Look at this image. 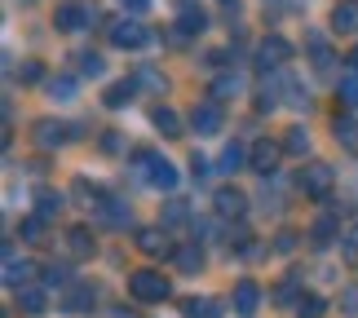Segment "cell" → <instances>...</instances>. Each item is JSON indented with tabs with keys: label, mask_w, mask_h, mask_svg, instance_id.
<instances>
[{
	"label": "cell",
	"mask_w": 358,
	"mask_h": 318,
	"mask_svg": "<svg viewBox=\"0 0 358 318\" xmlns=\"http://www.w3.org/2000/svg\"><path fill=\"white\" fill-rule=\"evenodd\" d=\"M45 93H49L53 102H71V98H76V80H71V75H53Z\"/></svg>",
	"instance_id": "obj_30"
},
{
	"label": "cell",
	"mask_w": 358,
	"mask_h": 318,
	"mask_svg": "<svg viewBox=\"0 0 358 318\" xmlns=\"http://www.w3.org/2000/svg\"><path fill=\"white\" fill-rule=\"evenodd\" d=\"M323 310H327V301H323L319 292H301V301H296V314H301V318H319Z\"/></svg>",
	"instance_id": "obj_32"
},
{
	"label": "cell",
	"mask_w": 358,
	"mask_h": 318,
	"mask_svg": "<svg viewBox=\"0 0 358 318\" xmlns=\"http://www.w3.org/2000/svg\"><path fill=\"white\" fill-rule=\"evenodd\" d=\"M120 5H124V9H129L133 18H137V13H146V9H150V0H120Z\"/></svg>",
	"instance_id": "obj_45"
},
{
	"label": "cell",
	"mask_w": 358,
	"mask_h": 318,
	"mask_svg": "<svg viewBox=\"0 0 358 318\" xmlns=\"http://www.w3.org/2000/svg\"><path fill=\"white\" fill-rule=\"evenodd\" d=\"M190 173H195V177H208V155H190Z\"/></svg>",
	"instance_id": "obj_44"
},
{
	"label": "cell",
	"mask_w": 358,
	"mask_h": 318,
	"mask_svg": "<svg viewBox=\"0 0 358 318\" xmlns=\"http://www.w3.org/2000/svg\"><path fill=\"white\" fill-rule=\"evenodd\" d=\"M336 93H341V102H345V106H358V75H345Z\"/></svg>",
	"instance_id": "obj_41"
},
{
	"label": "cell",
	"mask_w": 358,
	"mask_h": 318,
	"mask_svg": "<svg viewBox=\"0 0 358 318\" xmlns=\"http://www.w3.org/2000/svg\"><path fill=\"white\" fill-rule=\"evenodd\" d=\"M22 239L27 243H45V217H22Z\"/></svg>",
	"instance_id": "obj_34"
},
{
	"label": "cell",
	"mask_w": 358,
	"mask_h": 318,
	"mask_svg": "<svg viewBox=\"0 0 358 318\" xmlns=\"http://www.w3.org/2000/svg\"><path fill=\"white\" fill-rule=\"evenodd\" d=\"M292 301H301L296 296V279H287V283L274 287V305H292Z\"/></svg>",
	"instance_id": "obj_40"
},
{
	"label": "cell",
	"mask_w": 358,
	"mask_h": 318,
	"mask_svg": "<svg viewBox=\"0 0 358 318\" xmlns=\"http://www.w3.org/2000/svg\"><path fill=\"white\" fill-rule=\"evenodd\" d=\"M213 208H217V217H222V221H239L248 212V195H243L239 186H222L213 195Z\"/></svg>",
	"instance_id": "obj_8"
},
{
	"label": "cell",
	"mask_w": 358,
	"mask_h": 318,
	"mask_svg": "<svg viewBox=\"0 0 358 318\" xmlns=\"http://www.w3.org/2000/svg\"><path fill=\"white\" fill-rule=\"evenodd\" d=\"M332 234H336V217H319V221H314V226H310V243H332Z\"/></svg>",
	"instance_id": "obj_33"
},
{
	"label": "cell",
	"mask_w": 358,
	"mask_h": 318,
	"mask_svg": "<svg viewBox=\"0 0 358 318\" xmlns=\"http://www.w3.org/2000/svg\"><path fill=\"white\" fill-rule=\"evenodd\" d=\"M283 89H287V93H283V102H287V106H296V110H301V106H310V93H301V85H296L292 75H283Z\"/></svg>",
	"instance_id": "obj_35"
},
{
	"label": "cell",
	"mask_w": 358,
	"mask_h": 318,
	"mask_svg": "<svg viewBox=\"0 0 358 318\" xmlns=\"http://www.w3.org/2000/svg\"><path fill=\"white\" fill-rule=\"evenodd\" d=\"M292 243H296V234H292V230H283L279 239H274V247H279V252H287V247H292Z\"/></svg>",
	"instance_id": "obj_46"
},
{
	"label": "cell",
	"mask_w": 358,
	"mask_h": 318,
	"mask_svg": "<svg viewBox=\"0 0 358 318\" xmlns=\"http://www.w3.org/2000/svg\"><path fill=\"white\" fill-rule=\"evenodd\" d=\"M133 164L146 173V182L155 186V190H169V195L177 190V168H173V164L164 159V155H155V150H137V159H133Z\"/></svg>",
	"instance_id": "obj_2"
},
{
	"label": "cell",
	"mask_w": 358,
	"mask_h": 318,
	"mask_svg": "<svg viewBox=\"0 0 358 318\" xmlns=\"http://www.w3.org/2000/svg\"><path fill=\"white\" fill-rule=\"evenodd\" d=\"M248 155H252V150H248L243 142H226L222 159H217V168H222V173H239L243 164H248Z\"/></svg>",
	"instance_id": "obj_22"
},
{
	"label": "cell",
	"mask_w": 358,
	"mask_h": 318,
	"mask_svg": "<svg viewBox=\"0 0 358 318\" xmlns=\"http://www.w3.org/2000/svg\"><path fill=\"white\" fill-rule=\"evenodd\" d=\"M18 305H22L27 314H45V310H49V296L40 292V287H22V292H18Z\"/></svg>",
	"instance_id": "obj_29"
},
{
	"label": "cell",
	"mask_w": 358,
	"mask_h": 318,
	"mask_svg": "<svg viewBox=\"0 0 358 318\" xmlns=\"http://www.w3.org/2000/svg\"><path fill=\"white\" fill-rule=\"evenodd\" d=\"M203 27H208V18H203V9H195L190 5V0H182V22H177V31H203Z\"/></svg>",
	"instance_id": "obj_28"
},
{
	"label": "cell",
	"mask_w": 358,
	"mask_h": 318,
	"mask_svg": "<svg viewBox=\"0 0 358 318\" xmlns=\"http://www.w3.org/2000/svg\"><path fill=\"white\" fill-rule=\"evenodd\" d=\"M332 186H336V168L332 164H323V159H310L306 168H301V190H306L310 199H327L332 195Z\"/></svg>",
	"instance_id": "obj_3"
},
{
	"label": "cell",
	"mask_w": 358,
	"mask_h": 318,
	"mask_svg": "<svg viewBox=\"0 0 358 318\" xmlns=\"http://www.w3.org/2000/svg\"><path fill=\"white\" fill-rule=\"evenodd\" d=\"M111 45L115 49H146L150 45V31L137 18H120V22H111Z\"/></svg>",
	"instance_id": "obj_5"
},
{
	"label": "cell",
	"mask_w": 358,
	"mask_h": 318,
	"mask_svg": "<svg viewBox=\"0 0 358 318\" xmlns=\"http://www.w3.org/2000/svg\"><path fill=\"white\" fill-rule=\"evenodd\" d=\"M283 150H287V155H301V159H306V150H310V133H306V124H292V129H287Z\"/></svg>",
	"instance_id": "obj_27"
},
{
	"label": "cell",
	"mask_w": 358,
	"mask_h": 318,
	"mask_svg": "<svg viewBox=\"0 0 358 318\" xmlns=\"http://www.w3.org/2000/svg\"><path fill=\"white\" fill-rule=\"evenodd\" d=\"M222 5L230 9V13H235V18H239V0H222Z\"/></svg>",
	"instance_id": "obj_49"
},
{
	"label": "cell",
	"mask_w": 358,
	"mask_h": 318,
	"mask_svg": "<svg viewBox=\"0 0 358 318\" xmlns=\"http://www.w3.org/2000/svg\"><path fill=\"white\" fill-rule=\"evenodd\" d=\"M13 75H18V85H40V80H45V66H40V62L31 58V62H22Z\"/></svg>",
	"instance_id": "obj_36"
},
{
	"label": "cell",
	"mask_w": 358,
	"mask_h": 318,
	"mask_svg": "<svg viewBox=\"0 0 358 318\" xmlns=\"http://www.w3.org/2000/svg\"><path fill=\"white\" fill-rule=\"evenodd\" d=\"M186 217H190L186 199H169V203H164V221H186Z\"/></svg>",
	"instance_id": "obj_39"
},
{
	"label": "cell",
	"mask_w": 358,
	"mask_h": 318,
	"mask_svg": "<svg viewBox=\"0 0 358 318\" xmlns=\"http://www.w3.org/2000/svg\"><path fill=\"white\" fill-rule=\"evenodd\" d=\"M239 89H243V80H239V75H217V80H213V102H226V98H235Z\"/></svg>",
	"instance_id": "obj_31"
},
{
	"label": "cell",
	"mask_w": 358,
	"mask_h": 318,
	"mask_svg": "<svg viewBox=\"0 0 358 318\" xmlns=\"http://www.w3.org/2000/svg\"><path fill=\"white\" fill-rule=\"evenodd\" d=\"M332 31L336 36H358V0H341L332 9Z\"/></svg>",
	"instance_id": "obj_18"
},
{
	"label": "cell",
	"mask_w": 358,
	"mask_h": 318,
	"mask_svg": "<svg viewBox=\"0 0 358 318\" xmlns=\"http://www.w3.org/2000/svg\"><path fill=\"white\" fill-rule=\"evenodd\" d=\"M93 305H98V287L93 283H76L71 292L58 301V310H66V314H89Z\"/></svg>",
	"instance_id": "obj_13"
},
{
	"label": "cell",
	"mask_w": 358,
	"mask_h": 318,
	"mask_svg": "<svg viewBox=\"0 0 358 318\" xmlns=\"http://www.w3.org/2000/svg\"><path fill=\"white\" fill-rule=\"evenodd\" d=\"M279 155H283V142L261 137V142H252V155H248V164H252L257 173H274V168H279Z\"/></svg>",
	"instance_id": "obj_12"
},
{
	"label": "cell",
	"mask_w": 358,
	"mask_h": 318,
	"mask_svg": "<svg viewBox=\"0 0 358 318\" xmlns=\"http://www.w3.org/2000/svg\"><path fill=\"white\" fill-rule=\"evenodd\" d=\"M341 314L358 318V283H345V287H341Z\"/></svg>",
	"instance_id": "obj_37"
},
{
	"label": "cell",
	"mask_w": 358,
	"mask_h": 318,
	"mask_svg": "<svg viewBox=\"0 0 358 318\" xmlns=\"http://www.w3.org/2000/svg\"><path fill=\"white\" fill-rule=\"evenodd\" d=\"M66 279H71V266H49L45 270V283L53 287V283H66Z\"/></svg>",
	"instance_id": "obj_43"
},
{
	"label": "cell",
	"mask_w": 358,
	"mask_h": 318,
	"mask_svg": "<svg viewBox=\"0 0 358 318\" xmlns=\"http://www.w3.org/2000/svg\"><path fill=\"white\" fill-rule=\"evenodd\" d=\"M133 80H137V89L169 93V75H164V71H155V66H137V71H133Z\"/></svg>",
	"instance_id": "obj_24"
},
{
	"label": "cell",
	"mask_w": 358,
	"mask_h": 318,
	"mask_svg": "<svg viewBox=\"0 0 358 318\" xmlns=\"http://www.w3.org/2000/svg\"><path fill=\"white\" fill-rule=\"evenodd\" d=\"M341 230H345V243H358V208H350L341 217Z\"/></svg>",
	"instance_id": "obj_42"
},
{
	"label": "cell",
	"mask_w": 358,
	"mask_h": 318,
	"mask_svg": "<svg viewBox=\"0 0 358 318\" xmlns=\"http://www.w3.org/2000/svg\"><path fill=\"white\" fill-rule=\"evenodd\" d=\"M150 124H155V133H164L169 142H173V137H182V133H186L182 115H177V110H169V106H155V110H150Z\"/></svg>",
	"instance_id": "obj_19"
},
{
	"label": "cell",
	"mask_w": 358,
	"mask_h": 318,
	"mask_svg": "<svg viewBox=\"0 0 358 318\" xmlns=\"http://www.w3.org/2000/svg\"><path fill=\"white\" fill-rule=\"evenodd\" d=\"M80 71L93 75V80H102V75H106V62L98 58V53H85V58H80Z\"/></svg>",
	"instance_id": "obj_38"
},
{
	"label": "cell",
	"mask_w": 358,
	"mask_h": 318,
	"mask_svg": "<svg viewBox=\"0 0 358 318\" xmlns=\"http://www.w3.org/2000/svg\"><path fill=\"white\" fill-rule=\"evenodd\" d=\"M287 58H292V45H287L283 36H266L257 45V66L261 71H270V66H283Z\"/></svg>",
	"instance_id": "obj_10"
},
{
	"label": "cell",
	"mask_w": 358,
	"mask_h": 318,
	"mask_svg": "<svg viewBox=\"0 0 358 318\" xmlns=\"http://www.w3.org/2000/svg\"><path fill=\"white\" fill-rule=\"evenodd\" d=\"M182 314L186 318H222V305L213 296H186L182 301Z\"/></svg>",
	"instance_id": "obj_21"
},
{
	"label": "cell",
	"mask_w": 358,
	"mask_h": 318,
	"mask_svg": "<svg viewBox=\"0 0 358 318\" xmlns=\"http://www.w3.org/2000/svg\"><path fill=\"white\" fill-rule=\"evenodd\" d=\"M332 133H336V142H341V146H350V150H358V120H354V115H336V124H332Z\"/></svg>",
	"instance_id": "obj_26"
},
{
	"label": "cell",
	"mask_w": 358,
	"mask_h": 318,
	"mask_svg": "<svg viewBox=\"0 0 358 318\" xmlns=\"http://www.w3.org/2000/svg\"><path fill=\"white\" fill-rule=\"evenodd\" d=\"M257 310H261V287H257L252 279H239V283H235V314L252 318Z\"/></svg>",
	"instance_id": "obj_16"
},
{
	"label": "cell",
	"mask_w": 358,
	"mask_h": 318,
	"mask_svg": "<svg viewBox=\"0 0 358 318\" xmlns=\"http://www.w3.org/2000/svg\"><path fill=\"white\" fill-rule=\"evenodd\" d=\"M222 124H226V115H222V106H217L213 98H208V102H195V106H190V129H195L199 137H213V133H222Z\"/></svg>",
	"instance_id": "obj_6"
},
{
	"label": "cell",
	"mask_w": 358,
	"mask_h": 318,
	"mask_svg": "<svg viewBox=\"0 0 358 318\" xmlns=\"http://www.w3.org/2000/svg\"><path fill=\"white\" fill-rule=\"evenodd\" d=\"M133 98H137V80L129 75V80H115V85L102 93V106H106V110H124Z\"/></svg>",
	"instance_id": "obj_17"
},
{
	"label": "cell",
	"mask_w": 358,
	"mask_h": 318,
	"mask_svg": "<svg viewBox=\"0 0 358 318\" xmlns=\"http://www.w3.org/2000/svg\"><path fill=\"white\" fill-rule=\"evenodd\" d=\"M306 49H310V62H314V71H332V45H327V36L323 31H306Z\"/></svg>",
	"instance_id": "obj_15"
},
{
	"label": "cell",
	"mask_w": 358,
	"mask_h": 318,
	"mask_svg": "<svg viewBox=\"0 0 358 318\" xmlns=\"http://www.w3.org/2000/svg\"><path fill=\"white\" fill-rule=\"evenodd\" d=\"M66 137H71V129H66V124H58V120H36V124H31V142H36L40 150H58Z\"/></svg>",
	"instance_id": "obj_11"
},
{
	"label": "cell",
	"mask_w": 358,
	"mask_h": 318,
	"mask_svg": "<svg viewBox=\"0 0 358 318\" xmlns=\"http://www.w3.org/2000/svg\"><path fill=\"white\" fill-rule=\"evenodd\" d=\"M115 318H146V314H142V310H129V305H120V310H115Z\"/></svg>",
	"instance_id": "obj_48"
},
{
	"label": "cell",
	"mask_w": 358,
	"mask_h": 318,
	"mask_svg": "<svg viewBox=\"0 0 358 318\" xmlns=\"http://www.w3.org/2000/svg\"><path fill=\"white\" fill-rule=\"evenodd\" d=\"M350 71H354V75H358V49H354V53H350Z\"/></svg>",
	"instance_id": "obj_50"
},
{
	"label": "cell",
	"mask_w": 358,
	"mask_h": 318,
	"mask_svg": "<svg viewBox=\"0 0 358 318\" xmlns=\"http://www.w3.org/2000/svg\"><path fill=\"white\" fill-rule=\"evenodd\" d=\"M173 266L182 270V274H199V270H203V247H199V243H182V247L173 252Z\"/></svg>",
	"instance_id": "obj_20"
},
{
	"label": "cell",
	"mask_w": 358,
	"mask_h": 318,
	"mask_svg": "<svg viewBox=\"0 0 358 318\" xmlns=\"http://www.w3.org/2000/svg\"><path fill=\"white\" fill-rule=\"evenodd\" d=\"M98 18V5H89V0H62L58 13H53V22H58V31L66 36H76V31H85V27Z\"/></svg>",
	"instance_id": "obj_4"
},
{
	"label": "cell",
	"mask_w": 358,
	"mask_h": 318,
	"mask_svg": "<svg viewBox=\"0 0 358 318\" xmlns=\"http://www.w3.org/2000/svg\"><path fill=\"white\" fill-rule=\"evenodd\" d=\"M129 292H133V301H142V305H159V301L173 296V283L164 279V274H155V270H133L129 274Z\"/></svg>",
	"instance_id": "obj_1"
},
{
	"label": "cell",
	"mask_w": 358,
	"mask_h": 318,
	"mask_svg": "<svg viewBox=\"0 0 358 318\" xmlns=\"http://www.w3.org/2000/svg\"><path fill=\"white\" fill-rule=\"evenodd\" d=\"M133 239H137V247H142L146 256H164V252H177V247H169V230H159V226H146V230H137Z\"/></svg>",
	"instance_id": "obj_14"
},
{
	"label": "cell",
	"mask_w": 358,
	"mask_h": 318,
	"mask_svg": "<svg viewBox=\"0 0 358 318\" xmlns=\"http://www.w3.org/2000/svg\"><path fill=\"white\" fill-rule=\"evenodd\" d=\"M62 195H58V190H36V217H45V221H53V217H58L62 212Z\"/></svg>",
	"instance_id": "obj_25"
},
{
	"label": "cell",
	"mask_w": 358,
	"mask_h": 318,
	"mask_svg": "<svg viewBox=\"0 0 358 318\" xmlns=\"http://www.w3.org/2000/svg\"><path fill=\"white\" fill-rule=\"evenodd\" d=\"M93 217H98V226H106V230H129V221H133L129 203H124L120 195H106L98 208H93Z\"/></svg>",
	"instance_id": "obj_7"
},
{
	"label": "cell",
	"mask_w": 358,
	"mask_h": 318,
	"mask_svg": "<svg viewBox=\"0 0 358 318\" xmlns=\"http://www.w3.org/2000/svg\"><path fill=\"white\" fill-rule=\"evenodd\" d=\"M120 146H124V142H120V133H106V137H102V150H111V155H115Z\"/></svg>",
	"instance_id": "obj_47"
},
{
	"label": "cell",
	"mask_w": 358,
	"mask_h": 318,
	"mask_svg": "<svg viewBox=\"0 0 358 318\" xmlns=\"http://www.w3.org/2000/svg\"><path fill=\"white\" fill-rule=\"evenodd\" d=\"M31 274H36V261L18 256V252H13V243H5V283L13 287V292H22Z\"/></svg>",
	"instance_id": "obj_9"
},
{
	"label": "cell",
	"mask_w": 358,
	"mask_h": 318,
	"mask_svg": "<svg viewBox=\"0 0 358 318\" xmlns=\"http://www.w3.org/2000/svg\"><path fill=\"white\" fill-rule=\"evenodd\" d=\"M66 243H71L76 256H93V252H98V243H93V230H89V226H71V230H66Z\"/></svg>",
	"instance_id": "obj_23"
}]
</instances>
